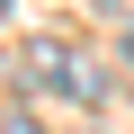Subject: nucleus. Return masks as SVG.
<instances>
[{
    "instance_id": "obj_2",
    "label": "nucleus",
    "mask_w": 134,
    "mask_h": 134,
    "mask_svg": "<svg viewBox=\"0 0 134 134\" xmlns=\"http://www.w3.org/2000/svg\"><path fill=\"white\" fill-rule=\"evenodd\" d=\"M0 18H9V0H0Z\"/></svg>"
},
{
    "instance_id": "obj_1",
    "label": "nucleus",
    "mask_w": 134,
    "mask_h": 134,
    "mask_svg": "<svg viewBox=\"0 0 134 134\" xmlns=\"http://www.w3.org/2000/svg\"><path fill=\"white\" fill-rule=\"evenodd\" d=\"M0 134H45V125H36V116H9V125H0Z\"/></svg>"
}]
</instances>
